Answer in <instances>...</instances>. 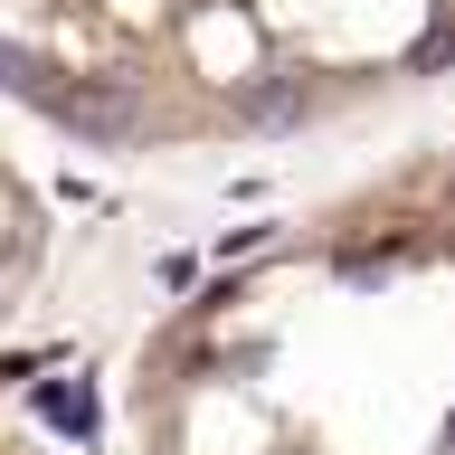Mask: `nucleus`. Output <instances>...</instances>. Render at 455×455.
<instances>
[{
  "label": "nucleus",
  "mask_w": 455,
  "mask_h": 455,
  "mask_svg": "<svg viewBox=\"0 0 455 455\" xmlns=\"http://www.w3.org/2000/svg\"><path fill=\"white\" fill-rule=\"evenodd\" d=\"M152 398L171 455H455V133L323 228L228 237Z\"/></svg>",
  "instance_id": "f257e3e1"
}]
</instances>
